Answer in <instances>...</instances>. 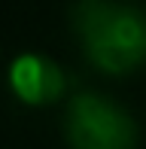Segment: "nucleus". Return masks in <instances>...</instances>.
<instances>
[{"instance_id": "1", "label": "nucleus", "mask_w": 146, "mask_h": 149, "mask_svg": "<svg viewBox=\"0 0 146 149\" xmlns=\"http://www.w3.org/2000/svg\"><path fill=\"white\" fill-rule=\"evenodd\" d=\"M73 31L85 58L104 73H131L146 61V12L122 0H76Z\"/></svg>"}, {"instance_id": "3", "label": "nucleus", "mask_w": 146, "mask_h": 149, "mask_svg": "<svg viewBox=\"0 0 146 149\" xmlns=\"http://www.w3.org/2000/svg\"><path fill=\"white\" fill-rule=\"evenodd\" d=\"M9 85L15 97L24 104H55L67 91V76H64L61 64L49 55L40 52H24L9 64Z\"/></svg>"}, {"instance_id": "2", "label": "nucleus", "mask_w": 146, "mask_h": 149, "mask_svg": "<svg viewBox=\"0 0 146 149\" xmlns=\"http://www.w3.org/2000/svg\"><path fill=\"white\" fill-rule=\"evenodd\" d=\"M61 131L70 149H137L140 140L134 116L97 91H76L67 100Z\"/></svg>"}]
</instances>
